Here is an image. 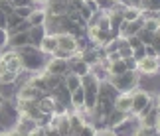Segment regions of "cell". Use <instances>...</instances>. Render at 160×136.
<instances>
[{"label":"cell","instance_id":"obj_4","mask_svg":"<svg viewBox=\"0 0 160 136\" xmlns=\"http://www.w3.org/2000/svg\"><path fill=\"white\" fill-rule=\"evenodd\" d=\"M140 126V120H138V116H134L128 113L127 114V119L119 122L117 126H113L111 130L115 132V136H134V132H137V128Z\"/></svg>","mask_w":160,"mask_h":136},{"label":"cell","instance_id":"obj_29","mask_svg":"<svg viewBox=\"0 0 160 136\" xmlns=\"http://www.w3.org/2000/svg\"><path fill=\"white\" fill-rule=\"evenodd\" d=\"M144 53H146V57H158V55H160V49L154 47L152 44H148V46H144Z\"/></svg>","mask_w":160,"mask_h":136},{"label":"cell","instance_id":"obj_6","mask_svg":"<svg viewBox=\"0 0 160 136\" xmlns=\"http://www.w3.org/2000/svg\"><path fill=\"white\" fill-rule=\"evenodd\" d=\"M131 95H132L131 114H134V116H137V114L140 113V110H142V109L146 107V104H150V103H152V99H154V97H152L148 91H144V89H140V87H137V89H134V91L131 93Z\"/></svg>","mask_w":160,"mask_h":136},{"label":"cell","instance_id":"obj_19","mask_svg":"<svg viewBox=\"0 0 160 136\" xmlns=\"http://www.w3.org/2000/svg\"><path fill=\"white\" fill-rule=\"evenodd\" d=\"M138 18H142L140 8H137V6H125V10H122V20L132 22V20H138Z\"/></svg>","mask_w":160,"mask_h":136},{"label":"cell","instance_id":"obj_14","mask_svg":"<svg viewBox=\"0 0 160 136\" xmlns=\"http://www.w3.org/2000/svg\"><path fill=\"white\" fill-rule=\"evenodd\" d=\"M131 104H132V95L131 93H119L115 99V109L122 110V113H131Z\"/></svg>","mask_w":160,"mask_h":136},{"label":"cell","instance_id":"obj_38","mask_svg":"<svg viewBox=\"0 0 160 136\" xmlns=\"http://www.w3.org/2000/svg\"><path fill=\"white\" fill-rule=\"evenodd\" d=\"M0 107H2V97H0Z\"/></svg>","mask_w":160,"mask_h":136},{"label":"cell","instance_id":"obj_41","mask_svg":"<svg viewBox=\"0 0 160 136\" xmlns=\"http://www.w3.org/2000/svg\"><path fill=\"white\" fill-rule=\"evenodd\" d=\"M0 49H2V47H0Z\"/></svg>","mask_w":160,"mask_h":136},{"label":"cell","instance_id":"obj_37","mask_svg":"<svg viewBox=\"0 0 160 136\" xmlns=\"http://www.w3.org/2000/svg\"><path fill=\"white\" fill-rule=\"evenodd\" d=\"M34 2H36V4H42V8H44V6L50 2V0H34Z\"/></svg>","mask_w":160,"mask_h":136},{"label":"cell","instance_id":"obj_13","mask_svg":"<svg viewBox=\"0 0 160 136\" xmlns=\"http://www.w3.org/2000/svg\"><path fill=\"white\" fill-rule=\"evenodd\" d=\"M142 126H148V128H158V101L152 104V109L146 113L142 119H138Z\"/></svg>","mask_w":160,"mask_h":136},{"label":"cell","instance_id":"obj_36","mask_svg":"<svg viewBox=\"0 0 160 136\" xmlns=\"http://www.w3.org/2000/svg\"><path fill=\"white\" fill-rule=\"evenodd\" d=\"M10 136H26V134H20L18 130H14V128H10Z\"/></svg>","mask_w":160,"mask_h":136},{"label":"cell","instance_id":"obj_21","mask_svg":"<svg viewBox=\"0 0 160 136\" xmlns=\"http://www.w3.org/2000/svg\"><path fill=\"white\" fill-rule=\"evenodd\" d=\"M89 69H91V65H89V63H85L83 59H79V61H75V63H71V65H69V71H71V73H75V75H79V77L87 75Z\"/></svg>","mask_w":160,"mask_h":136},{"label":"cell","instance_id":"obj_40","mask_svg":"<svg viewBox=\"0 0 160 136\" xmlns=\"http://www.w3.org/2000/svg\"><path fill=\"white\" fill-rule=\"evenodd\" d=\"M113 2H117V0H113Z\"/></svg>","mask_w":160,"mask_h":136},{"label":"cell","instance_id":"obj_1","mask_svg":"<svg viewBox=\"0 0 160 136\" xmlns=\"http://www.w3.org/2000/svg\"><path fill=\"white\" fill-rule=\"evenodd\" d=\"M20 55V63H22V71L24 73H40L46 67V53L40 51V47H36L32 44L24 46L20 49H16Z\"/></svg>","mask_w":160,"mask_h":136},{"label":"cell","instance_id":"obj_8","mask_svg":"<svg viewBox=\"0 0 160 136\" xmlns=\"http://www.w3.org/2000/svg\"><path fill=\"white\" fill-rule=\"evenodd\" d=\"M160 69V57H142L137 61V71L144 77H156Z\"/></svg>","mask_w":160,"mask_h":136},{"label":"cell","instance_id":"obj_5","mask_svg":"<svg viewBox=\"0 0 160 136\" xmlns=\"http://www.w3.org/2000/svg\"><path fill=\"white\" fill-rule=\"evenodd\" d=\"M46 73L50 75H59V77H65L69 73V65H67V57H59V55H52V59L46 61V67H44Z\"/></svg>","mask_w":160,"mask_h":136},{"label":"cell","instance_id":"obj_39","mask_svg":"<svg viewBox=\"0 0 160 136\" xmlns=\"http://www.w3.org/2000/svg\"><path fill=\"white\" fill-rule=\"evenodd\" d=\"M81 2H89V0H81Z\"/></svg>","mask_w":160,"mask_h":136},{"label":"cell","instance_id":"obj_9","mask_svg":"<svg viewBox=\"0 0 160 136\" xmlns=\"http://www.w3.org/2000/svg\"><path fill=\"white\" fill-rule=\"evenodd\" d=\"M42 97H44V93L38 91L32 83H28V79L22 81V83H18L16 99H20V101H38V99H42Z\"/></svg>","mask_w":160,"mask_h":136},{"label":"cell","instance_id":"obj_7","mask_svg":"<svg viewBox=\"0 0 160 136\" xmlns=\"http://www.w3.org/2000/svg\"><path fill=\"white\" fill-rule=\"evenodd\" d=\"M0 59L4 61V65H6V69H8V71H12V73H20L22 71L20 55H18L16 49L2 47V49H0Z\"/></svg>","mask_w":160,"mask_h":136},{"label":"cell","instance_id":"obj_11","mask_svg":"<svg viewBox=\"0 0 160 136\" xmlns=\"http://www.w3.org/2000/svg\"><path fill=\"white\" fill-rule=\"evenodd\" d=\"M40 51L46 53V55H53L58 51V40H55V34H46L40 41Z\"/></svg>","mask_w":160,"mask_h":136},{"label":"cell","instance_id":"obj_25","mask_svg":"<svg viewBox=\"0 0 160 136\" xmlns=\"http://www.w3.org/2000/svg\"><path fill=\"white\" fill-rule=\"evenodd\" d=\"M140 12H160V0H140Z\"/></svg>","mask_w":160,"mask_h":136},{"label":"cell","instance_id":"obj_2","mask_svg":"<svg viewBox=\"0 0 160 136\" xmlns=\"http://www.w3.org/2000/svg\"><path fill=\"white\" fill-rule=\"evenodd\" d=\"M140 73L138 71H125L121 75H109L107 81L119 93H132L137 87H140Z\"/></svg>","mask_w":160,"mask_h":136},{"label":"cell","instance_id":"obj_31","mask_svg":"<svg viewBox=\"0 0 160 136\" xmlns=\"http://www.w3.org/2000/svg\"><path fill=\"white\" fill-rule=\"evenodd\" d=\"M142 57H146V53H144V46L140 44L138 47H134V49H132V59H137V61H138V59H142Z\"/></svg>","mask_w":160,"mask_h":136},{"label":"cell","instance_id":"obj_24","mask_svg":"<svg viewBox=\"0 0 160 136\" xmlns=\"http://www.w3.org/2000/svg\"><path fill=\"white\" fill-rule=\"evenodd\" d=\"M107 71H109V75H121V73H125L128 69H127V65H125L122 59H117V61H111V63H109Z\"/></svg>","mask_w":160,"mask_h":136},{"label":"cell","instance_id":"obj_33","mask_svg":"<svg viewBox=\"0 0 160 136\" xmlns=\"http://www.w3.org/2000/svg\"><path fill=\"white\" fill-rule=\"evenodd\" d=\"M122 61H125V65H127V69H128V71H137V59H132V57H125Z\"/></svg>","mask_w":160,"mask_h":136},{"label":"cell","instance_id":"obj_12","mask_svg":"<svg viewBox=\"0 0 160 136\" xmlns=\"http://www.w3.org/2000/svg\"><path fill=\"white\" fill-rule=\"evenodd\" d=\"M30 44V38H28V32H20V34H10L8 36V41H6V47L10 49H20L24 46Z\"/></svg>","mask_w":160,"mask_h":136},{"label":"cell","instance_id":"obj_34","mask_svg":"<svg viewBox=\"0 0 160 136\" xmlns=\"http://www.w3.org/2000/svg\"><path fill=\"white\" fill-rule=\"evenodd\" d=\"M6 41H8V32L0 28V47H6Z\"/></svg>","mask_w":160,"mask_h":136},{"label":"cell","instance_id":"obj_10","mask_svg":"<svg viewBox=\"0 0 160 136\" xmlns=\"http://www.w3.org/2000/svg\"><path fill=\"white\" fill-rule=\"evenodd\" d=\"M50 97L53 99L55 103H59V104H63V107L69 110L71 109V91L65 87L63 83H59L55 89H52L50 91Z\"/></svg>","mask_w":160,"mask_h":136},{"label":"cell","instance_id":"obj_3","mask_svg":"<svg viewBox=\"0 0 160 136\" xmlns=\"http://www.w3.org/2000/svg\"><path fill=\"white\" fill-rule=\"evenodd\" d=\"M55 40H58V51H55L53 55L67 57V55H71L73 51H79L75 36H71V34H55Z\"/></svg>","mask_w":160,"mask_h":136},{"label":"cell","instance_id":"obj_35","mask_svg":"<svg viewBox=\"0 0 160 136\" xmlns=\"http://www.w3.org/2000/svg\"><path fill=\"white\" fill-rule=\"evenodd\" d=\"M0 28L6 30V14H4L2 10H0Z\"/></svg>","mask_w":160,"mask_h":136},{"label":"cell","instance_id":"obj_17","mask_svg":"<svg viewBox=\"0 0 160 136\" xmlns=\"http://www.w3.org/2000/svg\"><path fill=\"white\" fill-rule=\"evenodd\" d=\"M127 114L128 113H122V110H117V109H113L111 113L105 116V126L107 128H113V126H117L119 122H122L127 119Z\"/></svg>","mask_w":160,"mask_h":136},{"label":"cell","instance_id":"obj_27","mask_svg":"<svg viewBox=\"0 0 160 136\" xmlns=\"http://www.w3.org/2000/svg\"><path fill=\"white\" fill-rule=\"evenodd\" d=\"M134 136H158V128H148V126L140 124L137 128V132H134Z\"/></svg>","mask_w":160,"mask_h":136},{"label":"cell","instance_id":"obj_30","mask_svg":"<svg viewBox=\"0 0 160 136\" xmlns=\"http://www.w3.org/2000/svg\"><path fill=\"white\" fill-rule=\"evenodd\" d=\"M0 10H2L6 16H8V14H12V12H14V6L10 4V0H0Z\"/></svg>","mask_w":160,"mask_h":136},{"label":"cell","instance_id":"obj_23","mask_svg":"<svg viewBox=\"0 0 160 136\" xmlns=\"http://www.w3.org/2000/svg\"><path fill=\"white\" fill-rule=\"evenodd\" d=\"M63 85H65V87L67 89H69V91H73V89H77V87H81V77H79V75H75V73H67V75L63 77Z\"/></svg>","mask_w":160,"mask_h":136},{"label":"cell","instance_id":"obj_28","mask_svg":"<svg viewBox=\"0 0 160 136\" xmlns=\"http://www.w3.org/2000/svg\"><path fill=\"white\" fill-rule=\"evenodd\" d=\"M30 12H32V8H30V6H20V8H14V14H18L20 18H24V20H28Z\"/></svg>","mask_w":160,"mask_h":136},{"label":"cell","instance_id":"obj_15","mask_svg":"<svg viewBox=\"0 0 160 136\" xmlns=\"http://www.w3.org/2000/svg\"><path fill=\"white\" fill-rule=\"evenodd\" d=\"M46 10L44 8H32V12H30V16H28V24L30 26H44V22H46Z\"/></svg>","mask_w":160,"mask_h":136},{"label":"cell","instance_id":"obj_22","mask_svg":"<svg viewBox=\"0 0 160 136\" xmlns=\"http://www.w3.org/2000/svg\"><path fill=\"white\" fill-rule=\"evenodd\" d=\"M38 107L42 113H46V114H53V99L50 95H44L42 99H38Z\"/></svg>","mask_w":160,"mask_h":136},{"label":"cell","instance_id":"obj_20","mask_svg":"<svg viewBox=\"0 0 160 136\" xmlns=\"http://www.w3.org/2000/svg\"><path fill=\"white\" fill-rule=\"evenodd\" d=\"M83 101H85L83 87H77V89H73V91H71V107L75 109V110L83 109Z\"/></svg>","mask_w":160,"mask_h":136},{"label":"cell","instance_id":"obj_16","mask_svg":"<svg viewBox=\"0 0 160 136\" xmlns=\"http://www.w3.org/2000/svg\"><path fill=\"white\" fill-rule=\"evenodd\" d=\"M46 34H48V32H46V28H44V26H30V28H28L30 44L38 47V46H40V41H42V38H44Z\"/></svg>","mask_w":160,"mask_h":136},{"label":"cell","instance_id":"obj_18","mask_svg":"<svg viewBox=\"0 0 160 136\" xmlns=\"http://www.w3.org/2000/svg\"><path fill=\"white\" fill-rule=\"evenodd\" d=\"M137 38L140 40V44L148 46V44H154V40L160 38V32H148V30L140 28V30H138V34H137Z\"/></svg>","mask_w":160,"mask_h":136},{"label":"cell","instance_id":"obj_32","mask_svg":"<svg viewBox=\"0 0 160 136\" xmlns=\"http://www.w3.org/2000/svg\"><path fill=\"white\" fill-rule=\"evenodd\" d=\"M10 4L14 6V8H20V6H30V8H34V0H10Z\"/></svg>","mask_w":160,"mask_h":136},{"label":"cell","instance_id":"obj_26","mask_svg":"<svg viewBox=\"0 0 160 136\" xmlns=\"http://www.w3.org/2000/svg\"><path fill=\"white\" fill-rule=\"evenodd\" d=\"M142 28L148 30V32H160V22H158V18H154V16L142 18Z\"/></svg>","mask_w":160,"mask_h":136}]
</instances>
